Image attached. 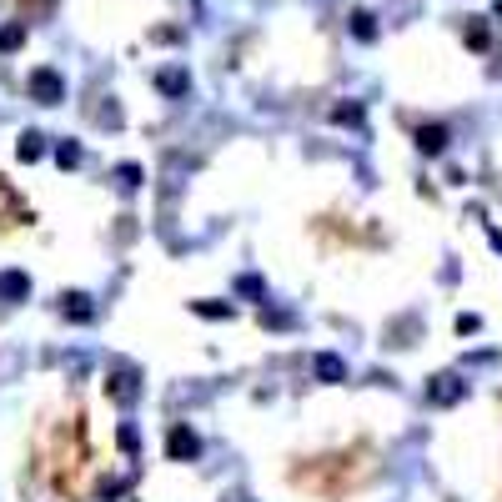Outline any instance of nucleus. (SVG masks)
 Masks as SVG:
<instances>
[{
    "mask_svg": "<svg viewBox=\"0 0 502 502\" xmlns=\"http://www.w3.org/2000/svg\"><path fill=\"white\" fill-rule=\"evenodd\" d=\"M30 6H35V11H40V6H45V0H30Z\"/></svg>",
    "mask_w": 502,
    "mask_h": 502,
    "instance_id": "nucleus-6",
    "label": "nucleus"
},
{
    "mask_svg": "<svg viewBox=\"0 0 502 502\" xmlns=\"http://www.w3.org/2000/svg\"><path fill=\"white\" fill-rule=\"evenodd\" d=\"M21 156L35 161V156H40V136H25V141H21Z\"/></svg>",
    "mask_w": 502,
    "mask_h": 502,
    "instance_id": "nucleus-5",
    "label": "nucleus"
},
{
    "mask_svg": "<svg viewBox=\"0 0 502 502\" xmlns=\"http://www.w3.org/2000/svg\"><path fill=\"white\" fill-rule=\"evenodd\" d=\"M316 372H321V377H331V382H337V377H342V367H337V357H316Z\"/></svg>",
    "mask_w": 502,
    "mask_h": 502,
    "instance_id": "nucleus-4",
    "label": "nucleus"
},
{
    "mask_svg": "<svg viewBox=\"0 0 502 502\" xmlns=\"http://www.w3.org/2000/svg\"><path fill=\"white\" fill-rule=\"evenodd\" d=\"M11 221H25V211H21V201H16V191L0 181V227H11Z\"/></svg>",
    "mask_w": 502,
    "mask_h": 502,
    "instance_id": "nucleus-2",
    "label": "nucleus"
},
{
    "mask_svg": "<svg viewBox=\"0 0 502 502\" xmlns=\"http://www.w3.org/2000/svg\"><path fill=\"white\" fill-rule=\"evenodd\" d=\"M30 91H35L40 101H61V76H50V71H35V76H30Z\"/></svg>",
    "mask_w": 502,
    "mask_h": 502,
    "instance_id": "nucleus-1",
    "label": "nucleus"
},
{
    "mask_svg": "<svg viewBox=\"0 0 502 502\" xmlns=\"http://www.w3.org/2000/svg\"><path fill=\"white\" fill-rule=\"evenodd\" d=\"M171 457H196V437H191L186 427L171 432Z\"/></svg>",
    "mask_w": 502,
    "mask_h": 502,
    "instance_id": "nucleus-3",
    "label": "nucleus"
}]
</instances>
